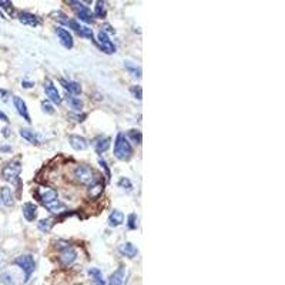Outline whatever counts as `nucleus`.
Returning <instances> with one entry per match:
<instances>
[{"mask_svg": "<svg viewBox=\"0 0 285 285\" xmlns=\"http://www.w3.org/2000/svg\"><path fill=\"white\" fill-rule=\"evenodd\" d=\"M114 156H116V158H119L122 161L130 160L133 156V147H131L130 141L127 140V137L122 133L117 134L116 141H114Z\"/></svg>", "mask_w": 285, "mask_h": 285, "instance_id": "nucleus-1", "label": "nucleus"}, {"mask_svg": "<svg viewBox=\"0 0 285 285\" xmlns=\"http://www.w3.org/2000/svg\"><path fill=\"white\" fill-rule=\"evenodd\" d=\"M73 176H74V178H76V181H77V183L84 184V186L95 183V170H93L92 167L86 165V164H80V165H77V167L74 168V171H73Z\"/></svg>", "mask_w": 285, "mask_h": 285, "instance_id": "nucleus-2", "label": "nucleus"}, {"mask_svg": "<svg viewBox=\"0 0 285 285\" xmlns=\"http://www.w3.org/2000/svg\"><path fill=\"white\" fill-rule=\"evenodd\" d=\"M13 264L17 265V267L23 271V274H25V281L28 283L29 280H30V277H32V274L36 270V264H34L33 257H32L30 254L19 255V257L13 261Z\"/></svg>", "mask_w": 285, "mask_h": 285, "instance_id": "nucleus-3", "label": "nucleus"}, {"mask_svg": "<svg viewBox=\"0 0 285 285\" xmlns=\"http://www.w3.org/2000/svg\"><path fill=\"white\" fill-rule=\"evenodd\" d=\"M20 173H22V164H20V161L16 160V161L7 163L4 167H3V170H1V177H3L6 181H9V183H14V181L19 180Z\"/></svg>", "mask_w": 285, "mask_h": 285, "instance_id": "nucleus-4", "label": "nucleus"}, {"mask_svg": "<svg viewBox=\"0 0 285 285\" xmlns=\"http://www.w3.org/2000/svg\"><path fill=\"white\" fill-rule=\"evenodd\" d=\"M68 4H71V7L74 9L77 17L82 22H84V23H93L95 22V17H93V14L90 12V9L86 7L83 3H80V1H68Z\"/></svg>", "mask_w": 285, "mask_h": 285, "instance_id": "nucleus-5", "label": "nucleus"}, {"mask_svg": "<svg viewBox=\"0 0 285 285\" xmlns=\"http://www.w3.org/2000/svg\"><path fill=\"white\" fill-rule=\"evenodd\" d=\"M36 195H37L39 201L43 205L57 200V191L53 187H50V186H41V187H39L37 191H36Z\"/></svg>", "mask_w": 285, "mask_h": 285, "instance_id": "nucleus-6", "label": "nucleus"}, {"mask_svg": "<svg viewBox=\"0 0 285 285\" xmlns=\"http://www.w3.org/2000/svg\"><path fill=\"white\" fill-rule=\"evenodd\" d=\"M97 39H98V43H100L103 52H106L107 55H113V53L116 52V46L111 43V40L109 39V36L106 34V32L101 30V32L97 34Z\"/></svg>", "mask_w": 285, "mask_h": 285, "instance_id": "nucleus-7", "label": "nucleus"}, {"mask_svg": "<svg viewBox=\"0 0 285 285\" xmlns=\"http://www.w3.org/2000/svg\"><path fill=\"white\" fill-rule=\"evenodd\" d=\"M44 92H46V95L49 97L50 101H53L56 104H60V103H62V97H60L59 92H57V87H56L55 84L50 82V80H46V82H44Z\"/></svg>", "mask_w": 285, "mask_h": 285, "instance_id": "nucleus-8", "label": "nucleus"}, {"mask_svg": "<svg viewBox=\"0 0 285 285\" xmlns=\"http://www.w3.org/2000/svg\"><path fill=\"white\" fill-rule=\"evenodd\" d=\"M76 258H77V253H76V250L74 248H71V247H66L63 251H62V254H60V262L64 265V267H68V265H71L74 261H76Z\"/></svg>", "mask_w": 285, "mask_h": 285, "instance_id": "nucleus-9", "label": "nucleus"}, {"mask_svg": "<svg viewBox=\"0 0 285 285\" xmlns=\"http://www.w3.org/2000/svg\"><path fill=\"white\" fill-rule=\"evenodd\" d=\"M56 34L60 39V43L66 47V49H71L74 41H73V36L70 34V32L63 28H56Z\"/></svg>", "mask_w": 285, "mask_h": 285, "instance_id": "nucleus-10", "label": "nucleus"}, {"mask_svg": "<svg viewBox=\"0 0 285 285\" xmlns=\"http://www.w3.org/2000/svg\"><path fill=\"white\" fill-rule=\"evenodd\" d=\"M13 104L16 110H17V113L26 120L28 123L32 122V119H30V116H29V110L28 106H26V103L23 101V98H20L19 95H14L13 97Z\"/></svg>", "mask_w": 285, "mask_h": 285, "instance_id": "nucleus-11", "label": "nucleus"}, {"mask_svg": "<svg viewBox=\"0 0 285 285\" xmlns=\"http://www.w3.org/2000/svg\"><path fill=\"white\" fill-rule=\"evenodd\" d=\"M19 20H20V23H23L26 26H30V28H36V26H39L41 23L40 17H37L36 14L26 13V12L19 14Z\"/></svg>", "mask_w": 285, "mask_h": 285, "instance_id": "nucleus-12", "label": "nucleus"}, {"mask_svg": "<svg viewBox=\"0 0 285 285\" xmlns=\"http://www.w3.org/2000/svg\"><path fill=\"white\" fill-rule=\"evenodd\" d=\"M23 217L28 220L29 222H33L37 218V205L33 203H26L23 205Z\"/></svg>", "mask_w": 285, "mask_h": 285, "instance_id": "nucleus-13", "label": "nucleus"}, {"mask_svg": "<svg viewBox=\"0 0 285 285\" xmlns=\"http://www.w3.org/2000/svg\"><path fill=\"white\" fill-rule=\"evenodd\" d=\"M68 141H70V146L77 151H83L89 147V143L87 140L82 136H70L68 137Z\"/></svg>", "mask_w": 285, "mask_h": 285, "instance_id": "nucleus-14", "label": "nucleus"}, {"mask_svg": "<svg viewBox=\"0 0 285 285\" xmlns=\"http://www.w3.org/2000/svg\"><path fill=\"white\" fill-rule=\"evenodd\" d=\"M124 278H126V268L120 267L119 270H116V271L110 275L109 285H123Z\"/></svg>", "mask_w": 285, "mask_h": 285, "instance_id": "nucleus-15", "label": "nucleus"}, {"mask_svg": "<svg viewBox=\"0 0 285 285\" xmlns=\"http://www.w3.org/2000/svg\"><path fill=\"white\" fill-rule=\"evenodd\" d=\"M119 251H120L122 255L127 258H134L137 255V253H138V250L133 243H124V244L119 247Z\"/></svg>", "mask_w": 285, "mask_h": 285, "instance_id": "nucleus-16", "label": "nucleus"}, {"mask_svg": "<svg viewBox=\"0 0 285 285\" xmlns=\"http://www.w3.org/2000/svg\"><path fill=\"white\" fill-rule=\"evenodd\" d=\"M60 84L67 90L68 93H71V95H80V93H82V86H80L77 82H71V80H64V79H62V80H60Z\"/></svg>", "mask_w": 285, "mask_h": 285, "instance_id": "nucleus-17", "label": "nucleus"}, {"mask_svg": "<svg viewBox=\"0 0 285 285\" xmlns=\"http://www.w3.org/2000/svg\"><path fill=\"white\" fill-rule=\"evenodd\" d=\"M124 222V214L120 210H114L109 216V225L110 227H119Z\"/></svg>", "mask_w": 285, "mask_h": 285, "instance_id": "nucleus-18", "label": "nucleus"}, {"mask_svg": "<svg viewBox=\"0 0 285 285\" xmlns=\"http://www.w3.org/2000/svg\"><path fill=\"white\" fill-rule=\"evenodd\" d=\"M0 200L6 207L13 205V194H12V190L9 187H1L0 189Z\"/></svg>", "mask_w": 285, "mask_h": 285, "instance_id": "nucleus-19", "label": "nucleus"}, {"mask_svg": "<svg viewBox=\"0 0 285 285\" xmlns=\"http://www.w3.org/2000/svg\"><path fill=\"white\" fill-rule=\"evenodd\" d=\"M110 143H111V140H110L109 137H100V138H97L95 143V151H97L98 154L107 151V150L110 149Z\"/></svg>", "mask_w": 285, "mask_h": 285, "instance_id": "nucleus-20", "label": "nucleus"}, {"mask_svg": "<svg viewBox=\"0 0 285 285\" xmlns=\"http://www.w3.org/2000/svg\"><path fill=\"white\" fill-rule=\"evenodd\" d=\"M20 136L23 137L25 140H28L29 143H32V144H39L37 134L33 130H30V128H22L20 130Z\"/></svg>", "mask_w": 285, "mask_h": 285, "instance_id": "nucleus-21", "label": "nucleus"}, {"mask_svg": "<svg viewBox=\"0 0 285 285\" xmlns=\"http://www.w3.org/2000/svg\"><path fill=\"white\" fill-rule=\"evenodd\" d=\"M89 274L92 275V280H93L95 285H107L106 284V281L103 280L101 271H100L98 268H90V270H89Z\"/></svg>", "mask_w": 285, "mask_h": 285, "instance_id": "nucleus-22", "label": "nucleus"}, {"mask_svg": "<svg viewBox=\"0 0 285 285\" xmlns=\"http://www.w3.org/2000/svg\"><path fill=\"white\" fill-rule=\"evenodd\" d=\"M124 67H126V70H127L131 76H134L137 79H141V67H138L134 63H131V62H126V63H124Z\"/></svg>", "mask_w": 285, "mask_h": 285, "instance_id": "nucleus-23", "label": "nucleus"}, {"mask_svg": "<svg viewBox=\"0 0 285 285\" xmlns=\"http://www.w3.org/2000/svg\"><path fill=\"white\" fill-rule=\"evenodd\" d=\"M104 190V186L101 184V183H93L92 186H90V189H89V195L92 197V198H95V197H98L101 192Z\"/></svg>", "mask_w": 285, "mask_h": 285, "instance_id": "nucleus-24", "label": "nucleus"}, {"mask_svg": "<svg viewBox=\"0 0 285 285\" xmlns=\"http://www.w3.org/2000/svg\"><path fill=\"white\" fill-rule=\"evenodd\" d=\"M55 225V222H53V220L52 218H44V220H40L39 221V224H37V227H39V230L41 232H49V231L52 230V227Z\"/></svg>", "mask_w": 285, "mask_h": 285, "instance_id": "nucleus-25", "label": "nucleus"}, {"mask_svg": "<svg viewBox=\"0 0 285 285\" xmlns=\"http://www.w3.org/2000/svg\"><path fill=\"white\" fill-rule=\"evenodd\" d=\"M67 103H68V106H70V107H71L73 110H76V111H82L83 106H84L80 98H77V97H73V95H68Z\"/></svg>", "mask_w": 285, "mask_h": 285, "instance_id": "nucleus-26", "label": "nucleus"}, {"mask_svg": "<svg viewBox=\"0 0 285 285\" xmlns=\"http://www.w3.org/2000/svg\"><path fill=\"white\" fill-rule=\"evenodd\" d=\"M49 211H52V213H60L62 210H64V204L62 203L59 198L57 200H55V201H52V203L46 204L44 205Z\"/></svg>", "mask_w": 285, "mask_h": 285, "instance_id": "nucleus-27", "label": "nucleus"}, {"mask_svg": "<svg viewBox=\"0 0 285 285\" xmlns=\"http://www.w3.org/2000/svg\"><path fill=\"white\" fill-rule=\"evenodd\" d=\"M127 140L136 143V144H141V140H143V136H141V131L140 130H130L127 133Z\"/></svg>", "mask_w": 285, "mask_h": 285, "instance_id": "nucleus-28", "label": "nucleus"}, {"mask_svg": "<svg viewBox=\"0 0 285 285\" xmlns=\"http://www.w3.org/2000/svg\"><path fill=\"white\" fill-rule=\"evenodd\" d=\"M95 16L98 17V19H104L107 16V12H106V7H104V3L103 1H97L95 7Z\"/></svg>", "mask_w": 285, "mask_h": 285, "instance_id": "nucleus-29", "label": "nucleus"}, {"mask_svg": "<svg viewBox=\"0 0 285 285\" xmlns=\"http://www.w3.org/2000/svg\"><path fill=\"white\" fill-rule=\"evenodd\" d=\"M79 34H80L82 37H87V39H92V40H93V30L89 29L87 26H82L80 30H79Z\"/></svg>", "mask_w": 285, "mask_h": 285, "instance_id": "nucleus-30", "label": "nucleus"}, {"mask_svg": "<svg viewBox=\"0 0 285 285\" xmlns=\"http://www.w3.org/2000/svg\"><path fill=\"white\" fill-rule=\"evenodd\" d=\"M119 186L122 187V189H127V190H131L133 189V184H131V181L128 180V178H126V177H123L119 180Z\"/></svg>", "mask_w": 285, "mask_h": 285, "instance_id": "nucleus-31", "label": "nucleus"}, {"mask_svg": "<svg viewBox=\"0 0 285 285\" xmlns=\"http://www.w3.org/2000/svg\"><path fill=\"white\" fill-rule=\"evenodd\" d=\"M127 225L130 230H136L137 228V216L136 214H130L127 218Z\"/></svg>", "mask_w": 285, "mask_h": 285, "instance_id": "nucleus-32", "label": "nucleus"}, {"mask_svg": "<svg viewBox=\"0 0 285 285\" xmlns=\"http://www.w3.org/2000/svg\"><path fill=\"white\" fill-rule=\"evenodd\" d=\"M130 92H131V95H134L137 100H141V98H143V89H141L140 86H133V87L130 89Z\"/></svg>", "mask_w": 285, "mask_h": 285, "instance_id": "nucleus-33", "label": "nucleus"}, {"mask_svg": "<svg viewBox=\"0 0 285 285\" xmlns=\"http://www.w3.org/2000/svg\"><path fill=\"white\" fill-rule=\"evenodd\" d=\"M41 110H43V113H46V114H53V113H55L53 106H52L49 101H41Z\"/></svg>", "mask_w": 285, "mask_h": 285, "instance_id": "nucleus-34", "label": "nucleus"}, {"mask_svg": "<svg viewBox=\"0 0 285 285\" xmlns=\"http://www.w3.org/2000/svg\"><path fill=\"white\" fill-rule=\"evenodd\" d=\"M0 280H1V283H4V284L14 285L13 277H12L10 274H1V277H0Z\"/></svg>", "mask_w": 285, "mask_h": 285, "instance_id": "nucleus-35", "label": "nucleus"}, {"mask_svg": "<svg viewBox=\"0 0 285 285\" xmlns=\"http://www.w3.org/2000/svg\"><path fill=\"white\" fill-rule=\"evenodd\" d=\"M0 7L1 9H4V10H13V4H12V1H3V0H0Z\"/></svg>", "mask_w": 285, "mask_h": 285, "instance_id": "nucleus-36", "label": "nucleus"}, {"mask_svg": "<svg viewBox=\"0 0 285 285\" xmlns=\"http://www.w3.org/2000/svg\"><path fill=\"white\" fill-rule=\"evenodd\" d=\"M98 164H100V165H101V168H103V170L106 171V176H107V178L110 180V177H111V174H110V170H109V167H107V163H106V161H104L103 158H100V160H98Z\"/></svg>", "mask_w": 285, "mask_h": 285, "instance_id": "nucleus-37", "label": "nucleus"}, {"mask_svg": "<svg viewBox=\"0 0 285 285\" xmlns=\"http://www.w3.org/2000/svg\"><path fill=\"white\" fill-rule=\"evenodd\" d=\"M0 120H1V122H9L7 116H6L4 113H1V111H0Z\"/></svg>", "mask_w": 285, "mask_h": 285, "instance_id": "nucleus-38", "label": "nucleus"}, {"mask_svg": "<svg viewBox=\"0 0 285 285\" xmlns=\"http://www.w3.org/2000/svg\"><path fill=\"white\" fill-rule=\"evenodd\" d=\"M22 84H23V87H25V89H30V87H33V83L32 82H23Z\"/></svg>", "mask_w": 285, "mask_h": 285, "instance_id": "nucleus-39", "label": "nucleus"}, {"mask_svg": "<svg viewBox=\"0 0 285 285\" xmlns=\"http://www.w3.org/2000/svg\"><path fill=\"white\" fill-rule=\"evenodd\" d=\"M7 95V92L6 90H0V98H4Z\"/></svg>", "mask_w": 285, "mask_h": 285, "instance_id": "nucleus-40", "label": "nucleus"}, {"mask_svg": "<svg viewBox=\"0 0 285 285\" xmlns=\"http://www.w3.org/2000/svg\"><path fill=\"white\" fill-rule=\"evenodd\" d=\"M3 136L9 137V128H7V127H4V128H3Z\"/></svg>", "mask_w": 285, "mask_h": 285, "instance_id": "nucleus-41", "label": "nucleus"}, {"mask_svg": "<svg viewBox=\"0 0 285 285\" xmlns=\"http://www.w3.org/2000/svg\"><path fill=\"white\" fill-rule=\"evenodd\" d=\"M104 29H106V30H107V32H110V33H114V30H113V29L110 28L109 25H106V26H104Z\"/></svg>", "mask_w": 285, "mask_h": 285, "instance_id": "nucleus-42", "label": "nucleus"}]
</instances>
